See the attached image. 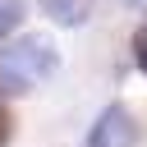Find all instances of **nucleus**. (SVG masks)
I'll use <instances>...</instances> for the list:
<instances>
[{
    "instance_id": "f257e3e1",
    "label": "nucleus",
    "mask_w": 147,
    "mask_h": 147,
    "mask_svg": "<svg viewBox=\"0 0 147 147\" xmlns=\"http://www.w3.org/2000/svg\"><path fill=\"white\" fill-rule=\"evenodd\" d=\"M55 64H60L55 41L41 37V32H28L23 41H14V46L0 51V92L14 96V92H28V87L46 83L55 74Z\"/></svg>"
},
{
    "instance_id": "f03ea898",
    "label": "nucleus",
    "mask_w": 147,
    "mask_h": 147,
    "mask_svg": "<svg viewBox=\"0 0 147 147\" xmlns=\"http://www.w3.org/2000/svg\"><path fill=\"white\" fill-rule=\"evenodd\" d=\"M138 138V124L124 106H106L92 124V147H129Z\"/></svg>"
},
{
    "instance_id": "7ed1b4c3",
    "label": "nucleus",
    "mask_w": 147,
    "mask_h": 147,
    "mask_svg": "<svg viewBox=\"0 0 147 147\" xmlns=\"http://www.w3.org/2000/svg\"><path fill=\"white\" fill-rule=\"evenodd\" d=\"M41 5V14L46 18H55L60 28H83L87 23V14H92V5L87 0H37Z\"/></svg>"
},
{
    "instance_id": "20e7f679",
    "label": "nucleus",
    "mask_w": 147,
    "mask_h": 147,
    "mask_svg": "<svg viewBox=\"0 0 147 147\" xmlns=\"http://www.w3.org/2000/svg\"><path fill=\"white\" fill-rule=\"evenodd\" d=\"M23 23V0H0V37H9Z\"/></svg>"
},
{
    "instance_id": "39448f33",
    "label": "nucleus",
    "mask_w": 147,
    "mask_h": 147,
    "mask_svg": "<svg viewBox=\"0 0 147 147\" xmlns=\"http://www.w3.org/2000/svg\"><path fill=\"white\" fill-rule=\"evenodd\" d=\"M133 64H138V69L147 74V23H142V28L133 32Z\"/></svg>"
},
{
    "instance_id": "423d86ee",
    "label": "nucleus",
    "mask_w": 147,
    "mask_h": 147,
    "mask_svg": "<svg viewBox=\"0 0 147 147\" xmlns=\"http://www.w3.org/2000/svg\"><path fill=\"white\" fill-rule=\"evenodd\" d=\"M9 138V119H5V110H0V142Z\"/></svg>"
}]
</instances>
